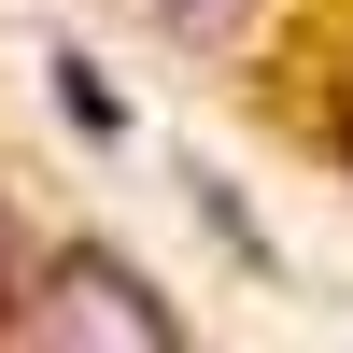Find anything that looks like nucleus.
Returning <instances> with one entry per match:
<instances>
[{"mask_svg": "<svg viewBox=\"0 0 353 353\" xmlns=\"http://www.w3.org/2000/svg\"><path fill=\"white\" fill-rule=\"evenodd\" d=\"M0 325H14L28 353H184V311H170L113 241H57L43 283L0 297Z\"/></svg>", "mask_w": 353, "mask_h": 353, "instance_id": "1", "label": "nucleus"}, {"mask_svg": "<svg viewBox=\"0 0 353 353\" xmlns=\"http://www.w3.org/2000/svg\"><path fill=\"white\" fill-rule=\"evenodd\" d=\"M156 14H170V28H184V43H241V28H254V14H269V0H156Z\"/></svg>", "mask_w": 353, "mask_h": 353, "instance_id": "2", "label": "nucleus"}, {"mask_svg": "<svg viewBox=\"0 0 353 353\" xmlns=\"http://www.w3.org/2000/svg\"><path fill=\"white\" fill-rule=\"evenodd\" d=\"M57 99H71V128H85V141H113V128H128V113H113V85L85 71V57H57Z\"/></svg>", "mask_w": 353, "mask_h": 353, "instance_id": "3", "label": "nucleus"}, {"mask_svg": "<svg viewBox=\"0 0 353 353\" xmlns=\"http://www.w3.org/2000/svg\"><path fill=\"white\" fill-rule=\"evenodd\" d=\"M0 297H14V212H0Z\"/></svg>", "mask_w": 353, "mask_h": 353, "instance_id": "4", "label": "nucleus"}, {"mask_svg": "<svg viewBox=\"0 0 353 353\" xmlns=\"http://www.w3.org/2000/svg\"><path fill=\"white\" fill-rule=\"evenodd\" d=\"M339 156H353V71H339Z\"/></svg>", "mask_w": 353, "mask_h": 353, "instance_id": "5", "label": "nucleus"}]
</instances>
